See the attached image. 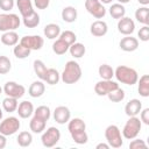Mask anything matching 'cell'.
I'll return each mask as SVG.
<instances>
[{"mask_svg":"<svg viewBox=\"0 0 149 149\" xmlns=\"http://www.w3.org/2000/svg\"><path fill=\"white\" fill-rule=\"evenodd\" d=\"M140 113H141V114H140V120H141V122L148 126V125H149V108L141 109Z\"/></svg>","mask_w":149,"mask_h":149,"instance_id":"45","label":"cell"},{"mask_svg":"<svg viewBox=\"0 0 149 149\" xmlns=\"http://www.w3.org/2000/svg\"><path fill=\"white\" fill-rule=\"evenodd\" d=\"M20 44L28 48L29 50H40L44 44V40L40 35H26L21 37Z\"/></svg>","mask_w":149,"mask_h":149,"instance_id":"10","label":"cell"},{"mask_svg":"<svg viewBox=\"0 0 149 149\" xmlns=\"http://www.w3.org/2000/svg\"><path fill=\"white\" fill-rule=\"evenodd\" d=\"M71 118V112L66 106H58L54 111V120L58 125H64L69 122Z\"/></svg>","mask_w":149,"mask_h":149,"instance_id":"13","label":"cell"},{"mask_svg":"<svg viewBox=\"0 0 149 149\" xmlns=\"http://www.w3.org/2000/svg\"><path fill=\"white\" fill-rule=\"evenodd\" d=\"M16 142L20 147H29L33 142V135L29 133V132H21L19 135H17V139H16Z\"/></svg>","mask_w":149,"mask_h":149,"instance_id":"34","label":"cell"},{"mask_svg":"<svg viewBox=\"0 0 149 149\" xmlns=\"http://www.w3.org/2000/svg\"><path fill=\"white\" fill-rule=\"evenodd\" d=\"M0 40H1L2 44L7 45V47H14L19 42V35L15 30H9V31H5L1 35Z\"/></svg>","mask_w":149,"mask_h":149,"instance_id":"18","label":"cell"},{"mask_svg":"<svg viewBox=\"0 0 149 149\" xmlns=\"http://www.w3.org/2000/svg\"><path fill=\"white\" fill-rule=\"evenodd\" d=\"M77 16H78V13H77V9L72 6H66L63 8L62 10V19L64 22H68V23H72L77 20Z\"/></svg>","mask_w":149,"mask_h":149,"instance_id":"22","label":"cell"},{"mask_svg":"<svg viewBox=\"0 0 149 149\" xmlns=\"http://www.w3.org/2000/svg\"><path fill=\"white\" fill-rule=\"evenodd\" d=\"M58 37H59V38H62L63 41H65L69 45H71L72 43H74V42H76V40H77L76 34H74L73 31H71V30L61 31V34H59V36H58Z\"/></svg>","mask_w":149,"mask_h":149,"instance_id":"41","label":"cell"},{"mask_svg":"<svg viewBox=\"0 0 149 149\" xmlns=\"http://www.w3.org/2000/svg\"><path fill=\"white\" fill-rule=\"evenodd\" d=\"M22 21H23V24H24L26 28H35L40 24V15L34 10L29 15L23 16Z\"/></svg>","mask_w":149,"mask_h":149,"instance_id":"28","label":"cell"},{"mask_svg":"<svg viewBox=\"0 0 149 149\" xmlns=\"http://www.w3.org/2000/svg\"><path fill=\"white\" fill-rule=\"evenodd\" d=\"M142 128V122L140 118L137 116H129L128 121L125 123L123 129H122V136L127 140H133L137 137Z\"/></svg>","mask_w":149,"mask_h":149,"instance_id":"3","label":"cell"},{"mask_svg":"<svg viewBox=\"0 0 149 149\" xmlns=\"http://www.w3.org/2000/svg\"><path fill=\"white\" fill-rule=\"evenodd\" d=\"M116 1H118L119 3H122V5H123V3H128L130 0H116Z\"/></svg>","mask_w":149,"mask_h":149,"instance_id":"51","label":"cell"},{"mask_svg":"<svg viewBox=\"0 0 149 149\" xmlns=\"http://www.w3.org/2000/svg\"><path fill=\"white\" fill-rule=\"evenodd\" d=\"M107 97H108V99H109L112 102H120V101H122V100L125 99V91H123L122 88L118 87V88L111 91V92L107 94Z\"/></svg>","mask_w":149,"mask_h":149,"instance_id":"38","label":"cell"},{"mask_svg":"<svg viewBox=\"0 0 149 149\" xmlns=\"http://www.w3.org/2000/svg\"><path fill=\"white\" fill-rule=\"evenodd\" d=\"M137 36L142 42L149 41V27L148 26H143L142 28H140V30L137 33Z\"/></svg>","mask_w":149,"mask_h":149,"instance_id":"43","label":"cell"},{"mask_svg":"<svg viewBox=\"0 0 149 149\" xmlns=\"http://www.w3.org/2000/svg\"><path fill=\"white\" fill-rule=\"evenodd\" d=\"M69 51H70V55L74 58H81L85 52H86V48L83 43H79V42H74L72 43L70 47H69Z\"/></svg>","mask_w":149,"mask_h":149,"instance_id":"27","label":"cell"},{"mask_svg":"<svg viewBox=\"0 0 149 149\" xmlns=\"http://www.w3.org/2000/svg\"><path fill=\"white\" fill-rule=\"evenodd\" d=\"M6 144H7V139H6V136L0 133V149H3V148L6 147Z\"/></svg>","mask_w":149,"mask_h":149,"instance_id":"47","label":"cell"},{"mask_svg":"<svg viewBox=\"0 0 149 149\" xmlns=\"http://www.w3.org/2000/svg\"><path fill=\"white\" fill-rule=\"evenodd\" d=\"M69 44L65 42V41H63L62 38H57L55 42H54V44H52V51L56 54V55H64L66 51H69Z\"/></svg>","mask_w":149,"mask_h":149,"instance_id":"30","label":"cell"},{"mask_svg":"<svg viewBox=\"0 0 149 149\" xmlns=\"http://www.w3.org/2000/svg\"><path fill=\"white\" fill-rule=\"evenodd\" d=\"M21 127V123L16 116H8L0 122V133L5 136H10L15 134Z\"/></svg>","mask_w":149,"mask_h":149,"instance_id":"7","label":"cell"},{"mask_svg":"<svg viewBox=\"0 0 149 149\" xmlns=\"http://www.w3.org/2000/svg\"><path fill=\"white\" fill-rule=\"evenodd\" d=\"M137 81H139V86H137L139 94L143 98H148L149 97V76L143 74L142 77H140V80Z\"/></svg>","mask_w":149,"mask_h":149,"instance_id":"24","label":"cell"},{"mask_svg":"<svg viewBox=\"0 0 149 149\" xmlns=\"http://www.w3.org/2000/svg\"><path fill=\"white\" fill-rule=\"evenodd\" d=\"M3 93L7 97H12L15 99H20L26 93V88L23 85L17 84L15 81H7L3 86Z\"/></svg>","mask_w":149,"mask_h":149,"instance_id":"9","label":"cell"},{"mask_svg":"<svg viewBox=\"0 0 149 149\" xmlns=\"http://www.w3.org/2000/svg\"><path fill=\"white\" fill-rule=\"evenodd\" d=\"M17 106H19V102H17V99H15V98L6 97L2 100V108H3L5 112H8V113L15 112Z\"/></svg>","mask_w":149,"mask_h":149,"instance_id":"33","label":"cell"},{"mask_svg":"<svg viewBox=\"0 0 149 149\" xmlns=\"http://www.w3.org/2000/svg\"><path fill=\"white\" fill-rule=\"evenodd\" d=\"M43 33H44V36L49 40H55L56 37L59 36L61 34V27L57 24V23H49L44 27L43 29Z\"/></svg>","mask_w":149,"mask_h":149,"instance_id":"23","label":"cell"},{"mask_svg":"<svg viewBox=\"0 0 149 149\" xmlns=\"http://www.w3.org/2000/svg\"><path fill=\"white\" fill-rule=\"evenodd\" d=\"M12 69L10 59L7 56H0V74H7Z\"/></svg>","mask_w":149,"mask_h":149,"instance_id":"40","label":"cell"},{"mask_svg":"<svg viewBox=\"0 0 149 149\" xmlns=\"http://www.w3.org/2000/svg\"><path fill=\"white\" fill-rule=\"evenodd\" d=\"M95 148L97 149H108L109 148V144L108 143H99V144H97Z\"/></svg>","mask_w":149,"mask_h":149,"instance_id":"48","label":"cell"},{"mask_svg":"<svg viewBox=\"0 0 149 149\" xmlns=\"http://www.w3.org/2000/svg\"><path fill=\"white\" fill-rule=\"evenodd\" d=\"M90 31L93 36L95 37H101V36H105L108 31V26L105 21H101V20H97L94 21L92 24H91V28H90Z\"/></svg>","mask_w":149,"mask_h":149,"instance_id":"15","label":"cell"},{"mask_svg":"<svg viewBox=\"0 0 149 149\" xmlns=\"http://www.w3.org/2000/svg\"><path fill=\"white\" fill-rule=\"evenodd\" d=\"M50 3V0H34V5L37 9H47Z\"/></svg>","mask_w":149,"mask_h":149,"instance_id":"46","label":"cell"},{"mask_svg":"<svg viewBox=\"0 0 149 149\" xmlns=\"http://www.w3.org/2000/svg\"><path fill=\"white\" fill-rule=\"evenodd\" d=\"M71 137H72V140H73L77 144H85V143H87V140H88V135H87L86 130L72 133V134H71Z\"/></svg>","mask_w":149,"mask_h":149,"instance_id":"39","label":"cell"},{"mask_svg":"<svg viewBox=\"0 0 149 149\" xmlns=\"http://www.w3.org/2000/svg\"><path fill=\"white\" fill-rule=\"evenodd\" d=\"M109 14H111V16L113 17V19H116V20H119V19H121V17H123L125 16V14H126V8H125V6L122 5V3H113L111 7H109Z\"/></svg>","mask_w":149,"mask_h":149,"instance_id":"29","label":"cell"},{"mask_svg":"<svg viewBox=\"0 0 149 149\" xmlns=\"http://www.w3.org/2000/svg\"><path fill=\"white\" fill-rule=\"evenodd\" d=\"M105 137H106L107 143L112 148H120L123 144L122 134H121L119 127L115 125H109L105 129Z\"/></svg>","mask_w":149,"mask_h":149,"instance_id":"5","label":"cell"},{"mask_svg":"<svg viewBox=\"0 0 149 149\" xmlns=\"http://www.w3.org/2000/svg\"><path fill=\"white\" fill-rule=\"evenodd\" d=\"M33 68H34V72L36 73V76L41 80H44L45 73H47V70H48L47 66H45V64L41 59H35L34 63H33Z\"/></svg>","mask_w":149,"mask_h":149,"instance_id":"31","label":"cell"},{"mask_svg":"<svg viewBox=\"0 0 149 149\" xmlns=\"http://www.w3.org/2000/svg\"><path fill=\"white\" fill-rule=\"evenodd\" d=\"M81 78V68L76 61H69L61 74V79L65 84H74Z\"/></svg>","mask_w":149,"mask_h":149,"instance_id":"1","label":"cell"},{"mask_svg":"<svg viewBox=\"0 0 149 149\" xmlns=\"http://www.w3.org/2000/svg\"><path fill=\"white\" fill-rule=\"evenodd\" d=\"M30 51H31V50H29L28 48L23 47L22 44H16V45H14V50H13L14 56H15L16 58H19V59H24V58H27V57L30 55Z\"/></svg>","mask_w":149,"mask_h":149,"instance_id":"37","label":"cell"},{"mask_svg":"<svg viewBox=\"0 0 149 149\" xmlns=\"http://www.w3.org/2000/svg\"><path fill=\"white\" fill-rule=\"evenodd\" d=\"M119 45H120L121 50H123L126 52H132V51H135L139 48V40L136 37L127 35L126 37L121 38Z\"/></svg>","mask_w":149,"mask_h":149,"instance_id":"14","label":"cell"},{"mask_svg":"<svg viewBox=\"0 0 149 149\" xmlns=\"http://www.w3.org/2000/svg\"><path fill=\"white\" fill-rule=\"evenodd\" d=\"M135 19L137 20V22L142 23L143 26H148L149 24V8L147 6L137 8L135 12Z\"/></svg>","mask_w":149,"mask_h":149,"instance_id":"26","label":"cell"},{"mask_svg":"<svg viewBox=\"0 0 149 149\" xmlns=\"http://www.w3.org/2000/svg\"><path fill=\"white\" fill-rule=\"evenodd\" d=\"M114 77L116 78L118 81L126 85H130V86L136 84L139 80V74L136 70L126 65H119L114 71Z\"/></svg>","mask_w":149,"mask_h":149,"instance_id":"2","label":"cell"},{"mask_svg":"<svg viewBox=\"0 0 149 149\" xmlns=\"http://www.w3.org/2000/svg\"><path fill=\"white\" fill-rule=\"evenodd\" d=\"M14 0H0V9L3 12H9L14 7Z\"/></svg>","mask_w":149,"mask_h":149,"instance_id":"44","label":"cell"},{"mask_svg":"<svg viewBox=\"0 0 149 149\" xmlns=\"http://www.w3.org/2000/svg\"><path fill=\"white\" fill-rule=\"evenodd\" d=\"M34 115L40 118V119H42V120H44V121H48L50 119V116H51V112H50V108L48 106L42 105V106H38L34 111Z\"/></svg>","mask_w":149,"mask_h":149,"instance_id":"36","label":"cell"},{"mask_svg":"<svg viewBox=\"0 0 149 149\" xmlns=\"http://www.w3.org/2000/svg\"><path fill=\"white\" fill-rule=\"evenodd\" d=\"M45 91V85L43 84L42 80H36L34 83H31V85L28 88V93L31 98H40L43 95Z\"/></svg>","mask_w":149,"mask_h":149,"instance_id":"19","label":"cell"},{"mask_svg":"<svg viewBox=\"0 0 149 149\" xmlns=\"http://www.w3.org/2000/svg\"><path fill=\"white\" fill-rule=\"evenodd\" d=\"M101 3H105V5H107V3H111L113 0H99Z\"/></svg>","mask_w":149,"mask_h":149,"instance_id":"50","label":"cell"},{"mask_svg":"<svg viewBox=\"0 0 149 149\" xmlns=\"http://www.w3.org/2000/svg\"><path fill=\"white\" fill-rule=\"evenodd\" d=\"M85 129H86V125L80 118L71 119L68 122V130H69L70 134L77 133V132H81V130H85Z\"/></svg>","mask_w":149,"mask_h":149,"instance_id":"21","label":"cell"},{"mask_svg":"<svg viewBox=\"0 0 149 149\" xmlns=\"http://www.w3.org/2000/svg\"><path fill=\"white\" fill-rule=\"evenodd\" d=\"M142 109V102L139 99H130L125 106V113L128 116H136Z\"/></svg>","mask_w":149,"mask_h":149,"instance_id":"17","label":"cell"},{"mask_svg":"<svg viewBox=\"0 0 149 149\" xmlns=\"http://www.w3.org/2000/svg\"><path fill=\"white\" fill-rule=\"evenodd\" d=\"M59 140H61V132L56 127H49L47 130L44 129V132L42 134V137H41L42 144L45 148L55 147L58 143Z\"/></svg>","mask_w":149,"mask_h":149,"instance_id":"6","label":"cell"},{"mask_svg":"<svg viewBox=\"0 0 149 149\" xmlns=\"http://www.w3.org/2000/svg\"><path fill=\"white\" fill-rule=\"evenodd\" d=\"M2 115H3V112H2V109L0 108V121L2 120Z\"/></svg>","mask_w":149,"mask_h":149,"instance_id":"52","label":"cell"},{"mask_svg":"<svg viewBox=\"0 0 149 149\" xmlns=\"http://www.w3.org/2000/svg\"><path fill=\"white\" fill-rule=\"evenodd\" d=\"M141 5H143V6H147L148 3H149V0H137Z\"/></svg>","mask_w":149,"mask_h":149,"instance_id":"49","label":"cell"},{"mask_svg":"<svg viewBox=\"0 0 149 149\" xmlns=\"http://www.w3.org/2000/svg\"><path fill=\"white\" fill-rule=\"evenodd\" d=\"M98 73L101 79H112L114 77V70L108 64H101L98 69Z\"/></svg>","mask_w":149,"mask_h":149,"instance_id":"35","label":"cell"},{"mask_svg":"<svg viewBox=\"0 0 149 149\" xmlns=\"http://www.w3.org/2000/svg\"><path fill=\"white\" fill-rule=\"evenodd\" d=\"M85 8L95 19H102L106 15V8L99 0H85Z\"/></svg>","mask_w":149,"mask_h":149,"instance_id":"8","label":"cell"},{"mask_svg":"<svg viewBox=\"0 0 149 149\" xmlns=\"http://www.w3.org/2000/svg\"><path fill=\"white\" fill-rule=\"evenodd\" d=\"M45 125H47V121H44V120H42V119H40V118H37V116L34 115L31 118L30 122H29V128H30V130L33 133L41 134L45 129Z\"/></svg>","mask_w":149,"mask_h":149,"instance_id":"20","label":"cell"},{"mask_svg":"<svg viewBox=\"0 0 149 149\" xmlns=\"http://www.w3.org/2000/svg\"><path fill=\"white\" fill-rule=\"evenodd\" d=\"M16 6H17V9L22 17L27 16L34 12L31 0H16Z\"/></svg>","mask_w":149,"mask_h":149,"instance_id":"25","label":"cell"},{"mask_svg":"<svg viewBox=\"0 0 149 149\" xmlns=\"http://www.w3.org/2000/svg\"><path fill=\"white\" fill-rule=\"evenodd\" d=\"M129 148L130 149H146L147 148V144L143 140H140V139H133L129 143Z\"/></svg>","mask_w":149,"mask_h":149,"instance_id":"42","label":"cell"},{"mask_svg":"<svg viewBox=\"0 0 149 149\" xmlns=\"http://www.w3.org/2000/svg\"><path fill=\"white\" fill-rule=\"evenodd\" d=\"M16 112L21 119H28L31 116V114H34V105L30 101L24 100L19 104Z\"/></svg>","mask_w":149,"mask_h":149,"instance_id":"16","label":"cell"},{"mask_svg":"<svg viewBox=\"0 0 149 149\" xmlns=\"http://www.w3.org/2000/svg\"><path fill=\"white\" fill-rule=\"evenodd\" d=\"M118 87H119V84L116 81H113L112 79H102V80H99L94 85V92L98 95L104 97V95H107L111 91H113Z\"/></svg>","mask_w":149,"mask_h":149,"instance_id":"11","label":"cell"},{"mask_svg":"<svg viewBox=\"0 0 149 149\" xmlns=\"http://www.w3.org/2000/svg\"><path fill=\"white\" fill-rule=\"evenodd\" d=\"M59 79H61V74H59V72H58L56 69L50 68V69L47 70L44 80H45L49 85H56V84H58Z\"/></svg>","mask_w":149,"mask_h":149,"instance_id":"32","label":"cell"},{"mask_svg":"<svg viewBox=\"0 0 149 149\" xmlns=\"http://www.w3.org/2000/svg\"><path fill=\"white\" fill-rule=\"evenodd\" d=\"M2 91H3V88H2V87H1V86H0V94H1V93H2Z\"/></svg>","mask_w":149,"mask_h":149,"instance_id":"53","label":"cell"},{"mask_svg":"<svg viewBox=\"0 0 149 149\" xmlns=\"http://www.w3.org/2000/svg\"><path fill=\"white\" fill-rule=\"evenodd\" d=\"M21 24L19 15L14 13H3L0 14V31L16 30Z\"/></svg>","mask_w":149,"mask_h":149,"instance_id":"4","label":"cell"},{"mask_svg":"<svg viewBox=\"0 0 149 149\" xmlns=\"http://www.w3.org/2000/svg\"><path fill=\"white\" fill-rule=\"evenodd\" d=\"M118 30L122 35H132L135 30V22L130 17L123 16L118 21Z\"/></svg>","mask_w":149,"mask_h":149,"instance_id":"12","label":"cell"}]
</instances>
